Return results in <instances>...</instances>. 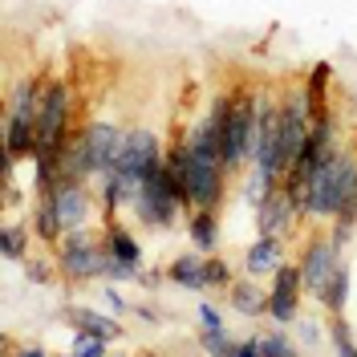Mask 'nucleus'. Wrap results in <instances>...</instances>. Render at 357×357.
Segmentation results:
<instances>
[{
    "mask_svg": "<svg viewBox=\"0 0 357 357\" xmlns=\"http://www.w3.org/2000/svg\"><path fill=\"white\" fill-rule=\"evenodd\" d=\"M37 114H41V98L33 82H21L13 93V106L4 118V142H8V155L21 158L37 151Z\"/></svg>",
    "mask_w": 357,
    "mask_h": 357,
    "instance_id": "2",
    "label": "nucleus"
},
{
    "mask_svg": "<svg viewBox=\"0 0 357 357\" xmlns=\"http://www.w3.org/2000/svg\"><path fill=\"white\" fill-rule=\"evenodd\" d=\"M260 357H296V349H292L289 337L268 333V337H260Z\"/></svg>",
    "mask_w": 357,
    "mask_h": 357,
    "instance_id": "22",
    "label": "nucleus"
},
{
    "mask_svg": "<svg viewBox=\"0 0 357 357\" xmlns=\"http://www.w3.org/2000/svg\"><path fill=\"white\" fill-rule=\"evenodd\" d=\"M199 317H203V325H207V329H223V317H220L215 305H199Z\"/></svg>",
    "mask_w": 357,
    "mask_h": 357,
    "instance_id": "25",
    "label": "nucleus"
},
{
    "mask_svg": "<svg viewBox=\"0 0 357 357\" xmlns=\"http://www.w3.org/2000/svg\"><path fill=\"white\" fill-rule=\"evenodd\" d=\"M37 231H41V240H61V215H57V203H53V195H41V207H37Z\"/></svg>",
    "mask_w": 357,
    "mask_h": 357,
    "instance_id": "16",
    "label": "nucleus"
},
{
    "mask_svg": "<svg viewBox=\"0 0 357 357\" xmlns=\"http://www.w3.org/2000/svg\"><path fill=\"white\" fill-rule=\"evenodd\" d=\"M345 296H349V272H345V268H337L333 280L321 289V296H317V301L333 312V317H341V309H345Z\"/></svg>",
    "mask_w": 357,
    "mask_h": 357,
    "instance_id": "15",
    "label": "nucleus"
},
{
    "mask_svg": "<svg viewBox=\"0 0 357 357\" xmlns=\"http://www.w3.org/2000/svg\"><path fill=\"white\" fill-rule=\"evenodd\" d=\"M106 256L110 248L98 244L86 231H73L61 240V272L69 280H93V276H106Z\"/></svg>",
    "mask_w": 357,
    "mask_h": 357,
    "instance_id": "4",
    "label": "nucleus"
},
{
    "mask_svg": "<svg viewBox=\"0 0 357 357\" xmlns=\"http://www.w3.org/2000/svg\"><path fill=\"white\" fill-rule=\"evenodd\" d=\"M86 155H89V171L93 175H110L114 158H118V146H122V130L110 126V122H93L86 126Z\"/></svg>",
    "mask_w": 357,
    "mask_h": 357,
    "instance_id": "8",
    "label": "nucleus"
},
{
    "mask_svg": "<svg viewBox=\"0 0 357 357\" xmlns=\"http://www.w3.org/2000/svg\"><path fill=\"white\" fill-rule=\"evenodd\" d=\"M301 333H305V341L312 345V341H317V325H312V321H305V325H301Z\"/></svg>",
    "mask_w": 357,
    "mask_h": 357,
    "instance_id": "27",
    "label": "nucleus"
},
{
    "mask_svg": "<svg viewBox=\"0 0 357 357\" xmlns=\"http://www.w3.org/2000/svg\"><path fill=\"white\" fill-rule=\"evenodd\" d=\"M203 272H207V284H215V289H223L231 280V268L223 260H203Z\"/></svg>",
    "mask_w": 357,
    "mask_h": 357,
    "instance_id": "23",
    "label": "nucleus"
},
{
    "mask_svg": "<svg viewBox=\"0 0 357 357\" xmlns=\"http://www.w3.org/2000/svg\"><path fill=\"white\" fill-rule=\"evenodd\" d=\"M268 268H280V240L276 236H260L256 244L248 248V272L260 276Z\"/></svg>",
    "mask_w": 357,
    "mask_h": 357,
    "instance_id": "11",
    "label": "nucleus"
},
{
    "mask_svg": "<svg viewBox=\"0 0 357 357\" xmlns=\"http://www.w3.org/2000/svg\"><path fill=\"white\" fill-rule=\"evenodd\" d=\"M69 321H73V325H77L82 333L106 337V341H110V337H118V333H122V329L114 325L110 317H102V312H89V309H73V312H69Z\"/></svg>",
    "mask_w": 357,
    "mask_h": 357,
    "instance_id": "13",
    "label": "nucleus"
},
{
    "mask_svg": "<svg viewBox=\"0 0 357 357\" xmlns=\"http://www.w3.org/2000/svg\"><path fill=\"white\" fill-rule=\"evenodd\" d=\"M73 357H106V337L77 333L73 337Z\"/></svg>",
    "mask_w": 357,
    "mask_h": 357,
    "instance_id": "21",
    "label": "nucleus"
},
{
    "mask_svg": "<svg viewBox=\"0 0 357 357\" xmlns=\"http://www.w3.org/2000/svg\"><path fill=\"white\" fill-rule=\"evenodd\" d=\"M171 280L183 284V289H203V284H207L203 260H195V256H178L175 264H171Z\"/></svg>",
    "mask_w": 357,
    "mask_h": 357,
    "instance_id": "14",
    "label": "nucleus"
},
{
    "mask_svg": "<svg viewBox=\"0 0 357 357\" xmlns=\"http://www.w3.org/2000/svg\"><path fill=\"white\" fill-rule=\"evenodd\" d=\"M66 122H69V86L53 82L41 93V114H37V151L33 155H61L66 146Z\"/></svg>",
    "mask_w": 357,
    "mask_h": 357,
    "instance_id": "3",
    "label": "nucleus"
},
{
    "mask_svg": "<svg viewBox=\"0 0 357 357\" xmlns=\"http://www.w3.org/2000/svg\"><path fill=\"white\" fill-rule=\"evenodd\" d=\"M199 341H203V349H207L211 357H231V354H236V345H240V341H231L227 329H207Z\"/></svg>",
    "mask_w": 357,
    "mask_h": 357,
    "instance_id": "19",
    "label": "nucleus"
},
{
    "mask_svg": "<svg viewBox=\"0 0 357 357\" xmlns=\"http://www.w3.org/2000/svg\"><path fill=\"white\" fill-rule=\"evenodd\" d=\"M106 248H110L118 260H126V264H134V268H138V260H142V248H138V240H134L130 231H122V227H110Z\"/></svg>",
    "mask_w": 357,
    "mask_h": 357,
    "instance_id": "17",
    "label": "nucleus"
},
{
    "mask_svg": "<svg viewBox=\"0 0 357 357\" xmlns=\"http://www.w3.org/2000/svg\"><path fill=\"white\" fill-rule=\"evenodd\" d=\"M24 240H29L24 227L8 223V227L0 231V248H4V256H8V260H24V256H29V252H24Z\"/></svg>",
    "mask_w": 357,
    "mask_h": 357,
    "instance_id": "20",
    "label": "nucleus"
},
{
    "mask_svg": "<svg viewBox=\"0 0 357 357\" xmlns=\"http://www.w3.org/2000/svg\"><path fill=\"white\" fill-rule=\"evenodd\" d=\"M21 357H45V354H41V349H24Z\"/></svg>",
    "mask_w": 357,
    "mask_h": 357,
    "instance_id": "28",
    "label": "nucleus"
},
{
    "mask_svg": "<svg viewBox=\"0 0 357 357\" xmlns=\"http://www.w3.org/2000/svg\"><path fill=\"white\" fill-rule=\"evenodd\" d=\"M301 289H305V280H301V264L276 268V284H272V296H268V312H272L280 325L296 321V301H301Z\"/></svg>",
    "mask_w": 357,
    "mask_h": 357,
    "instance_id": "9",
    "label": "nucleus"
},
{
    "mask_svg": "<svg viewBox=\"0 0 357 357\" xmlns=\"http://www.w3.org/2000/svg\"><path fill=\"white\" fill-rule=\"evenodd\" d=\"M231 309L244 317H260L268 309V296L256 289V280H240V284H231Z\"/></svg>",
    "mask_w": 357,
    "mask_h": 357,
    "instance_id": "12",
    "label": "nucleus"
},
{
    "mask_svg": "<svg viewBox=\"0 0 357 357\" xmlns=\"http://www.w3.org/2000/svg\"><path fill=\"white\" fill-rule=\"evenodd\" d=\"M24 276H29L33 284H49V264L33 260V256H24Z\"/></svg>",
    "mask_w": 357,
    "mask_h": 357,
    "instance_id": "24",
    "label": "nucleus"
},
{
    "mask_svg": "<svg viewBox=\"0 0 357 357\" xmlns=\"http://www.w3.org/2000/svg\"><path fill=\"white\" fill-rule=\"evenodd\" d=\"M292 211H296V195H292V187H272L264 195V203L256 207V223H260V236H284L292 227Z\"/></svg>",
    "mask_w": 357,
    "mask_h": 357,
    "instance_id": "7",
    "label": "nucleus"
},
{
    "mask_svg": "<svg viewBox=\"0 0 357 357\" xmlns=\"http://www.w3.org/2000/svg\"><path fill=\"white\" fill-rule=\"evenodd\" d=\"M337 268H341V240L337 236H317L305 252V260H301V280H305V289L321 296V289L333 280Z\"/></svg>",
    "mask_w": 357,
    "mask_h": 357,
    "instance_id": "6",
    "label": "nucleus"
},
{
    "mask_svg": "<svg viewBox=\"0 0 357 357\" xmlns=\"http://www.w3.org/2000/svg\"><path fill=\"white\" fill-rule=\"evenodd\" d=\"M231 357H260V337H248V341H240Z\"/></svg>",
    "mask_w": 357,
    "mask_h": 357,
    "instance_id": "26",
    "label": "nucleus"
},
{
    "mask_svg": "<svg viewBox=\"0 0 357 357\" xmlns=\"http://www.w3.org/2000/svg\"><path fill=\"white\" fill-rule=\"evenodd\" d=\"M53 203H57V215H61V227L66 231H77L89 215V191L82 183H57V191H49Z\"/></svg>",
    "mask_w": 357,
    "mask_h": 357,
    "instance_id": "10",
    "label": "nucleus"
},
{
    "mask_svg": "<svg viewBox=\"0 0 357 357\" xmlns=\"http://www.w3.org/2000/svg\"><path fill=\"white\" fill-rule=\"evenodd\" d=\"M220 118H223V167H240L252 158V138H256V118H260V102L252 93H236V98H220Z\"/></svg>",
    "mask_w": 357,
    "mask_h": 357,
    "instance_id": "1",
    "label": "nucleus"
},
{
    "mask_svg": "<svg viewBox=\"0 0 357 357\" xmlns=\"http://www.w3.org/2000/svg\"><path fill=\"white\" fill-rule=\"evenodd\" d=\"M178 203L183 199V191L175 187V178H171V171L162 167L158 175H151L146 183H142V191H138V199H134V211L142 215L146 223H171V215L178 211Z\"/></svg>",
    "mask_w": 357,
    "mask_h": 357,
    "instance_id": "5",
    "label": "nucleus"
},
{
    "mask_svg": "<svg viewBox=\"0 0 357 357\" xmlns=\"http://www.w3.org/2000/svg\"><path fill=\"white\" fill-rule=\"evenodd\" d=\"M191 244L203 248V252L215 248V211H199V215H191Z\"/></svg>",
    "mask_w": 357,
    "mask_h": 357,
    "instance_id": "18",
    "label": "nucleus"
}]
</instances>
